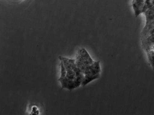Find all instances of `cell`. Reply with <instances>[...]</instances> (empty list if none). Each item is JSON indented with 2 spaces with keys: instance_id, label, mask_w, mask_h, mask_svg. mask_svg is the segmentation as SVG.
Masks as SVG:
<instances>
[{
  "instance_id": "6da1fadb",
  "label": "cell",
  "mask_w": 154,
  "mask_h": 115,
  "mask_svg": "<svg viewBox=\"0 0 154 115\" xmlns=\"http://www.w3.org/2000/svg\"><path fill=\"white\" fill-rule=\"evenodd\" d=\"M75 59L82 62L86 66L91 65L94 62L84 48L79 49Z\"/></svg>"
},
{
  "instance_id": "7a4b0ae2",
  "label": "cell",
  "mask_w": 154,
  "mask_h": 115,
  "mask_svg": "<svg viewBox=\"0 0 154 115\" xmlns=\"http://www.w3.org/2000/svg\"><path fill=\"white\" fill-rule=\"evenodd\" d=\"M146 0H132V7L136 17L143 13Z\"/></svg>"
},
{
  "instance_id": "3957f363",
  "label": "cell",
  "mask_w": 154,
  "mask_h": 115,
  "mask_svg": "<svg viewBox=\"0 0 154 115\" xmlns=\"http://www.w3.org/2000/svg\"><path fill=\"white\" fill-rule=\"evenodd\" d=\"M154 33V21L145 24L140 33V41Z\"/></svg>"
},
{
  "instance_id": "277c9868",
  "label": "cell",
  "mask_w": 154,
  "mask_h": 115,
  "mask_svg": "<svg viewBox=\"0 0 154 115\" xmlns=\"http://www.w3.org/2000/svg\"><path fill=\"white\" fill-rule=\"evenodd\" d=\"M59 58L61 61L66 71L74 70L77 68L75 59H70L67 58L59 56Z\"/></svg>"
},
{
  "instance_id": "5b68a950",
  "label": "cell",
  "mask_w": 154,
  "mask_h": 115,
  "mask_svg": "<svg viewBox=\"0 0 154 115\" xmlns=\"http://www.w3.org/2000/svg\"><path fill=\"white\" fill-rule=\"evenodd\" d=\"M142 47L147 52L154 46V33L141 40Z\"/></svg>"
},
{
  "instance_id": "8992f818",
  "label": "cell",
  "mask_w": 154,
  "mask_h": 115,
  "mask_svg": "<svg viewBox=\"0 0 154 115\" xmlns=\"http://www.w3.org/2000/svg\"><path fill=\"white\" fill-rule=\"evenodd\" d=\"M143 14L145 17V24L154 21V6L146 10Z\"/></svg>"
},
{
  "instance_id": "52a82bcc",
  "label": "cell",
  "mask_w": 154,
  "mask_h": 115,
  "mask_svg": "<svg viewBox=\"0 0 154 115\" xmlns=\"http://www.w3.org/2000/svg\"><path fill=\"white\" fill-rule=\"evenodd\" d=\"M75 72V77L73 81L76 88L79 87L83 80L84 75V74L79 71L77 68L73 70Z\"/></svg>"
},
{
  "instance_id": "ba28073f",
  "label": "cell",
  "mask_w": 154,
  "mask_h": 115,
  "mask_svg": "<svg viewBox=\"0 0 154 115\" xmlns=\"http://www.w3.org/2000/svg\"><path fill=\"white\" fill-rule=\"evenodd\" d=\"M100 73L94 75H85L81 85L82 86H85L86 84L93 80L98 78L100 76Z\"/></svg>"
},
{
  "instance_id": "9c48e42d",
  "label": "cell",
  "mask_w": 154,
  "mask_h": 115,
  "mask_svg": "<svg viewBox=\"0 0 154 115\" xmlns=\"http://www.w3.org/2000/svg\"><path fill=\"white\" fill-rule=\"evenodd\" d=\"M100 62L99 61H94L90 65L91 68L96 74L100 73Z\"/></svg>"
},
{
  "instance_id": "30bf717a",
  "label": "cell",
  "mask_w": 154,
  "mask_h": 115,
  "mask_svg": "<svg viewBox=\"0 0 154 115\" xmlns=\"http://www.w3.org/2000/svg\"><path fill=\"white\" fill-rule=\"evenodd\" d=\"M75 63L78 70L84 74L86 66L82 62L76 60H75Z\"/></svg>"
},
{
  "instance_id": "8fae6325",
  "label": "cell",
  "mask_w": 154,
  "mask_h": 115,
  "mask_svg": "<svg viewBox=\"0 0 154 115\" xmlns=\"http://www.w3.org/2000/svg\"><path fill=\"white\" fill-rule=\"evenodd\" d=\"M84 74L87 75H92L96 74L91 68L90 65L86 66Z\"/></svg>"
}]
</instances>
